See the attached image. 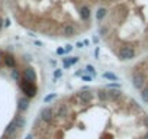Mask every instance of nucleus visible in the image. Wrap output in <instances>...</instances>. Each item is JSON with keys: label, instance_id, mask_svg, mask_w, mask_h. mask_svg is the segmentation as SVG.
Here are the masks:
<instances>
[{"label": "nucleus", "instance_id": "obj_1", "mask_svg": "<svg viewBox=\"0 0 148 139\" xmlns=\"http://www.w3.org/2000/svg\"><path fill=\"white\" fill-rule=\"evenodd\" d=\"M19 87H21L22 93L25 94V97H28V99H34L38 93V89H36L35 83H32V81H29L23 77L19 80Z\"/></svg>", "mask_w": 148, "mask_h": 139}, {"label": "nucleus", "instance_id": "obj_2", "mask_svg": "<svg viewBox=\"0 0 148 139\" xmlns=\"http://www.w3.org/2000/svg\"><path fill=\"white\" fill-rule=\"evenodd\" d=\"M132 84L136 90H142L145 87V76L142 74V71H134L132 74Z\"/></svg>", "mask_w": 148, "mask_h": 139}, {"label": "nucleus", "instance_id": "obj_3", "mask_svg": "<svg viewBox=\"0 0 148 139\" xmlns=\"http://www.w3.org/2000/svg\"><path fill=\"white\" fill-rule=\"evenodd\" d=\"M118 55L121 59H132L135 58V49L132 46H121L119 51H118Z\"/></svg>", "mask_w": 148, "mask_h": 139}, {"label": "nucleus", "instance_id": "obj_4", "mask_svg": "<svg viewBox=\"0 0 148 139\" xmlns=\"http://www.w3.org/2000/svg\"><path fill=\"white\" fill-rule=\"evenodd\" d=\"M93 91L92 90H87V89H83V90H80L79 93H76V97L82 102V103H90L92 100H93Z\"/></svg>", "mask_w": 148, "mask_h": 139}, {"label": "nucleus", "instance_id": "obj_5", "mask_svg": "<svg viewBox=\"0 0 148 139\" xmlns=\"http://www.w3.org/2000/svg\"><path fill=\"white\" fill-rule=\"evenodd\" d=\"M54 116H55V113H54L52 107H44V109L41 110V113H39L41 120L45 122V123H51L52 119H54Z\"/></svg>", "mask_w": 148, "mask_h": 139}, {"label": "nucleus", "instance_id": "obj_6", "mask_svg": "<svg viewBox=\"0 0 148 139\" xmlns=\"http://www.w3.org/2000/svg\"><path fill=\"white\" fill-rule=\"evenodd\" d=\"M54 113H55V117H58V119H65V117L68 116V106H67V104H60Z\"/></svg>", "mask_w": 148, "mask_h": 139}, {"label": "nucleus", "instance_id": "obj_7", "mask_svg": "<svg viewBox=\"0 0 148 139\" xmlns=\"http://www.w3.org/2000/svg\"><path fill=\"white\" fill-rule=\"evenodd\" d=\"M22 77L26 78V80H29V81H32V83L36 81V74H35V71H34V68H31V67H26V68L23 70Z\"/></svg>", "mask_w": 148, "mask_h": 139}, {"label": "nucleus", "instance_id": "obj_8", "mask_svg": "<svg viewBox=\"0 0 148 139\" xmlns=\"http://www.w3.org/2000/svg\"><path fill=\"white\" fill-rule=\"evenodd\" d=\"M16 130H18V126H16V122H15V119L8 125V127H6V130H5V138H9V136H13L15 133H16Z\"/></svg>", "mask_w": 148, "mask_h": 139}, {"label": "nucleus", "instance_id": "obj_9", "mask_svg": "<svg viewBox=\"0 0 148 139\" xmlns=\"http://www.w3.org/2000/svg\"><path fill=\"white\" fill-rule=\"evenodd\" d=\"M29 107V99L28 97H21L18 100V110L19 112H26Z\"/></svg>", "mask_w": 148, "mask_h": 139}, {"label": "nucleus", "instance_id": "obj_10", "mask_svg": "<svg viewBox=\"0 0 148 139\" xmlns=\"http://www.w3.org/2000/svg\"><path fill=\"white\" fill-rule=\"evenodd\" d=\"M62 33H64V36H74L76 35V28L71 23H65L62 26Z\"/></svg>", "mask_w": 148, "mask_h": 139}, {"label": "nucleus", "instance_id": "obj_11", "mask_svg": "<svg viewBox=\"0 0 148 139\" xmlns=\"http://www.w3.org/2000/svg\"><path fill=\"white\" fill-rule=\"evenodd\" d=\"M3 61H5V65H6V67H9V68H16V59H15L13 55L6 54V55L3 57Z\"/></svg>", "mask_w": 148, "mask_h": 139}, {"label": "nucleus", "instance_id": "obj_12", "mask_svg": "<svg viewBox=\"0 0 148 139\" xmlns=\"http://www.w3.org/2000/svg\"><path fill=\"white\" fill-rule=\"evenodd\" d=\"M90 9H89V6H82L80 7V18L83 19V20H89L90 19Z\"/></svg>", "mask_w": 148, "mask_h": 139}, {"label": "nucleus", "instance_id": "obj_13", "mask_svg": "<svg viewBox=\"0 0 148 139\" xmlns=\"http://www.w3.org/2000/svg\"><path fill=\"white\" fill-rule=\"evenodd\" d=\"M108 94H109V99H112V100H118L119 97H122V91H121L119 89L108 90Z\"/></svg>", "mask_w": 148, "mask_h": 139}, {"label": "nucleus", "instance_id": "obj_14", "mask_svg": "<svg viewBox=\"0 0 148 139\" xmlns=\"http://www.w3.org/2000/svg\"><path fill=\"white\" fill-rule=\"evenodd\" d=\"M108 15V10L105 9V7H100L97 12H96V19L97 20H103V18Z\"/></svg>", "mask_w": 148, "mask_h": 139}, {"label": "nucleus", "instance_id": "obj_15", "mask_svg": "<svg viewBox=\"0 0 148 139\" xmlns=\"http://www.w3.org/2000/svg\"><path fill=\"white\" fill-rule=\"evenodd\" d=\"M97 97L102 100V102H106L109 99V94H108V90H97Z\"/></svg>", "mask_w": 148, "mask_h": 139}, {"label": "nucleus", "instance_id": "obj_16", "mask_svg": "<svg viewBox=\"0 0 148 139\" xmlns=\"http://www.w3.org/2000/svg\"><path fill=\"white\" fill-rule=\"evenodd\" d=\"M141 99H142L144 103H148V86H145L141 90Z\"/></svg>", "mask_w": 148, "mask_h": 139}, {"label": "nucleus", "instance_id": "obj_17", "mask_svg": "<svg viewBox=\"0 0 148 139\" xmlns=\"http://www.w3.org/2000/svg\"><path fill=\"white\" fill-rule=\"evenodd\" d=\"M15 122H16L18 129H22V127L25 126V119H23L22 116H16V117H15Z\"/></svg>", "mask_w": 148, "mask_h": 139}, {"label": "nucleus", "instance_id": "obj_18", "mask_svg": "<svg viewBox=\"0 0 148 139\" xmlns=\"http://www.w3.org/2000/svg\"><path fill=\"white\" fill-rule=\"evenodd\" d=\"M54 99H57V93H51V94H48L47 97H44V103H49V102H52Z\"/></svg>", "mask_w": 148, "mask_h": 139}, {"label": "nucleus", "instance_id": "obj_19", "mask_svg": "<svg viewBox=\"0 0 148 139\" xmlns=\"http://www.w3.org/2000/svg\"><path fill=\"white\" fill-rule=\"evenodd\" d=\"M12 78H13V80H16V81H19V80H21V73L18 71L16 68H13V70H12Z\"/></svg>", "mask_w": 148, "mask_h": 139}, {"label": "nucleus", "instance_id": "obj_20", "mask_svg": "<svg viewBox=\"0 0 148 139\" xmlns=\"http://www.w3.org/2000/svg\"><path fill=\"white\" fill-rule=\"evenodd\" d=\"M103 78H109V80L116 81V80H118V76H115V74H112V73H103Z\"/></svg>", "mask_w": 148, "mask_h": 139}, {"label": "nucleus", "instance_id": "obj_21", "mask_svg": "<svg viewBox=\"0 0 148 139\" xmlns=\"http://www.w3.org/2000/svg\"><path fill=\"white\" fill-rule=\"evenodd\" d=\"M86 71H89L93 77L96 76V71H95V67H93V65H87V67H86Z\"/></svg>", "mask_w": 148, "mask_h": 139}, {"label": "nucleus", "instance_id": "obj_22", "mask_svg": "<svg viewBox=\"0 0 148 139\" xmlns=\"http://www.w3.org/2000/svg\"><path fill=\"white\" fill-rule=\"evenodd\" d=\"M77 61H79V57H71V59H68V62H70L71 65H73V64H76Z\"/></svg>", "mask_w": 148, "mask_h": 139}, {"label": "nucleus", "instance_id": "obj_23", "mask_svg": "<svg viewBox=\"0 0 148 139\" xmlns=\"http://www.w3.org/2000/svg\"><path fill=\"white\" fill-rule=\"evenodd\" d=\"M82 78H83L84 81H92V78H93V76H83Z\"/></svg>", "mask_w": 148, "mask_h": 139}, {"label": "nucleus", "instance_id": "obj_24", "mask_svg": "<svg viewBox=\"0 0 148 139\" xmlns=\"http://www.w3.org/2000/svg\"><path fill=\"white\" fill-rule=\"evenodd\" d=\"M54 77H55V78H57V77H61V71H60V70L54 71Z\"/></svg>", "mask_w": 148, "mask_h": 139}, {"label": "nucleus", "instance_id": "obj_25", "mask_svg": "<svg viewBox=\"0 0 148 139\" xmlns=\"http://www.w3.org/2000/svg\"><path fill=\"white\" fill-rule=\"evenodd\" d=\"M10 26V19H5V28H9Z\"/></svg>", "mask_w": 148, "mask_h": 139}, {"label": "nucleus", "instance_id": "obj_26", "mask_svg": "<svg viewBox=\"0 0 148 139\" xmlns=\"http://www.w3.org/2000/svg\"><path fill=\"white\" fill-rule=\"evenodd\" d=\"M64 52H65V49H62V48H58V49H57V54H58V55H62Z\"/></svg>", "mask_w": 148, "mask_h": 139}, {"label": "nucleus", "instance_id": "obj_27", "mask_svg": "<svg viewBox=\"0 0 148 139\" xmlns=\"http://www.w3.org/2000/svg\"><path fill=\"white\" fill-rule=\"evenodd\" d=\"M64 49H65V52H70V51L73 49V46H71V45H67V46H65Z\"/></svg>", "mask_w": 148, "mask_h": 139}, {"label": "nucleus", "instance_id": "obj_28", "mask_svg": "<svg viewBox=\"0 0 148 139\" xmlns=\"http://www.w3.org/2000/svg\"><path fill=\"white\" fill-rule=\"evenodd\" d=\"M5 26V20L2 19V18H0V31H2V28Z\"/></svg>", "mask_w": 148, "mask_h": 139}, {"label": "nucleus", "instance_id": "obj_29", "mask_svg": "<svg viewBox=\"0 0 148 139\" xmlns=\"http://www.w3.org/2000/svg\"><path fill=\"white\" fill-rule=\"evenodd\" d=\"M106 32H108V29H106V28H100V33H102V35H105Z\"/></svg>", "mask_w": 148, "mask_h": 139}, {"label": "nucleus", "instance_id": "obj_30", "mask_svg": "<svg viewBox=\"0 0 148 139\" xmlns=\"http://www.w3.org/2000/svg\"><path fill=\"white\" fill-rule=\"evenodd\" d=\"M76 46H77V48H82V46H83V42H77V45H76Z\"/></svg>", "mask_w": 148, "mask_h": 139}, {"label": "nucleus", "instance_id": "obj_31", "mask_svg": "<svg viewBox=\"0 0 148 139\" xmlns=\"http://www.w3.org/2000/svg\"><path fill=\"white\" fill-rule=\"evenodd\" d=\"M145 125H147V127H148V116H145Z\"/></svg>", "mask_w": 148, "mask_h": 139}, {"label": "nucleus", "instance_id": "obj_32", "mask_svg": "<svg viewBox=\"0 0 148 139\" xmlns=\"http://www.w3.org/2000/svg\"><path fill=\"white\" fill-rule=\"evenodd\" d=\"M25 139H34V136H32V135H28V136H26Z\"/></svg>", "mask_w": 148, "mask_h": 139}, {"label": "nucleus", "instance_id": "obj_33", "mask_svg": "<svg viewBox=\"0 0 148 139\" xmlns=\"http://www.w3.org/2000/svg\"><path fill=\"white\" fill-rule=\"evenodd\" d=\"M3 59V55H2V52H0V61H2Z\"/></svg>", "mask_w": 148, "mask_h": 139}, {"label": "nucleus", "instance_id": "obj_34", "mask_svg": "<svg viewBox=\"0 0 148 139\" xmlns=\"http://www.w3.org/2000/svg\"><path fill=\"white\" fill-rule=\"evenodd\" d=\"M144 139H148V132H147V135L144 136Z\"/></svg>", "mask_w": 148, "mask_h": 139}]
</instances>
